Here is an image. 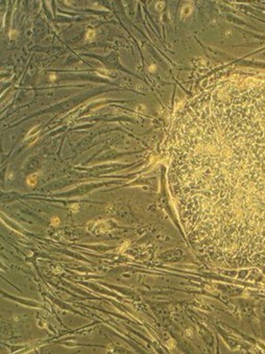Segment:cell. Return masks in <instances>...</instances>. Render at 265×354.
I'll list each match as a JSON object with an SVG mask.
<instances>
[{"instance_id": "6da1fadb", "label": "cell", "mask_w": 265, "mask_h": 354, "mask_svg": "<svg viewBox=\"0 0 265 354\" xmlns=\"http://www.w3.org/2000/svg\"><path fill=\"white\" fill-rule=\"evenodd\" d=\"M170 153L169 188L193 247L215 267L265 273V77L193 98Z\"/></svg>"}]
</instances>
